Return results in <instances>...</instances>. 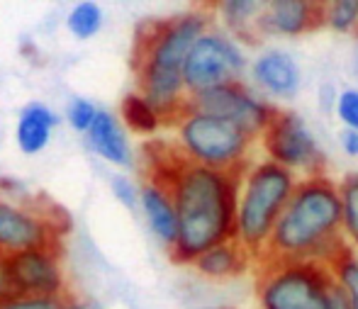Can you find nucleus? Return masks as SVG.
<instances>
[{"label": "nucleus", "mask_w": 358, "mask_h": 309, "mask_svg": "<svg viewBox=\"0 0 358 309\" xmlns=\"http://www.w3.org/2000/svg\"><path fill=\"white\" fill-rule=\"evenodd\" d=\"M241 173L190 164L166 141L144 146V175L161 180L173 197L178 236L169 253L176 263L190 266L208 248L234 239Z\"/></svg>", "instance_id": "1"}, {"label": "nucleus", "mask_w": 358, "mask_h": 309, "mask_svg": "<svg viewBox=\"0 0 358 309\" xmlns=\"http://www.w3.org/2000/svg\"><path fill=\"white\" fill-rule=\"evenodd\" d=\"M213 27V15L188 10L166 20H146L137 27L132 71L137 95L159 115L161 124L173 127L188 110L183 90V62L203 32Z\"/></svg>", "instance_id": "2"}, {"label": "nucleus", "mask_w": 358, "mask_h": 309, "mask_svg": "<svg viewBox=\"0 0 358 309\" xmlns=\"http://www.w3.org/2000/svg\"><path fill=\"white\" fill-rule=\"evenodd\" d=\"M344 248L339 187L327 173L297 178L261 261H310L329 266Z\"/></svg>", "instance_id": "3"}, {"label": "nucleus", "mask_w": 358, "mask_h": 309, "mask_svg": "<svg viewBox=\"0 0 358 309\" xmlns=\"http://www.w3.org/2000/svg\"><path fill=\"white\" fill-rule=\"evenodd\" d=\"M295 185L297 175L268 159L249 164L241 173L234 239L254 256V263L268 244L271 231L283 215Z\"/></svg>", "instance_id": "4"}, {"label": "nucleus", "mask_w": 358, "mask_h": 309, "mask_svg": "<svg viewBox=\"0 0 358 309\" xmlns=\"http://www.w3.org/2000/svg\"><path fill=\"white\" fill-rule=\"evenodd\" d=\"M176 127V149L190 164L215 171H244L256 141L234 124L185 110Z\"/></svg>", "instance_id": "5"}, {"label": "nucleus", "mask_w": 358, "mask_h": 309, "mask_svg": "<svg viewBox=\"0 0 358 309\" xmlns=\"http://www.w3.org/2000/svg\"><path fill=\"white\" fill-rule=\"evenodd\" d=\"M331 271L310 261H261L256 297L261 309H327Z\"/></svg>", "instance_id": "6"}, {"label": "nucleus", "mask_w": 358, "mask_h": 309, "mask_svg": "<svg viewBox=\"0 0 358 309\" xmlns=\"http://www.w3.org/2000/svg\"><path fill=\"white\" fill-rule=\"evenodd\" d=\"M69 231V217L54 202L42 197L29 202L0 200V253L15 256L34 248H62Z\"/></svg>", "instance_id": "7"}, {"label": "nucleus", "mask_w": 358, "mask_h": 309, "mask_svg": "<svg viewBox=\"0 0 358 309\" xmlns=\"http://www.w3.org/2000/svg\"><path fill=\"white\" fill-rule=\"evenodd\" d=\"M246 54L236 39H231L224 29L210 27L190 47L183 62V90L188 98L208 93L227 83L244 80Z\"/></svg>", "instance_id": "8"}, {"label": "nucleus", "mask_w": 358, "mask_h": 309, "mask_svg": "<svg viewBox=\"0 0 358 309\" xmlns=\"http://www.w3.org/2000/svg\"><path fill=\"white\" fill-rule=\"evenodd\" d=\"M259 141L266 151V159L283 166L290 173H302V178L324 173L327 154L322 151L307 120L295 110L278 108Z\"/></svg>", "instance_id": "9"}, {"label": "nucleus", "mask_w": 358, "mask_h": 309, "mask_svg": "<svg viewBox=\"0 0 358 309\" xmlns=\"http://www.w3.org/2000/svg\"><path fill=\"white\" fill-rule=\"evenodd\" d=\"M188 108L195 110V113L210 115V117L234 124L236 129H241L254 141H259V136L271 124L273 115L278 113V108L271 100L259 95L244 80L227 83L220 85V88L208 90V93L193 95V98H188Z\"/></svg>", "instance_id": "10"}, {"label": "nucleus", "mask_w": 358, "mask_h": 309, "mask_svg": "<svg viewBox=\"0 0 358 309\" xmlns=\"http://www.w3.org/2000/svg\"><path fill=\"white\" fill-rule=\"evenodd\" d=\"M15 285L22 297H66L71 295L64 282L62 248H34L10 256Z\"/></svg>", "instance_id": "11"}, {"label": "nucleus", "mask_w": 358, "mask_h": 309, "mask_svg": "<svg viewBox=\"0 0 358 309\" xmlns=\"http://www.w3.org/2000/svg\"><path fill=\"white\" fill-rule=\"evenodd\" d=\"M251 88L266 100H292L302 88V71L285 49H264L249 64Z\"/></svg>", "instance_id": "12"}, {"label": "nucleus", "mask_w": 358, "mask_h": 309, "mask_svg": "<svg viewBox=\"0 0 358 309\" xmlns=\"http://www.w3.org/2000/svg\"><path fill=\"white\" fill-rule=\"evenodd\" d=\"M320 27H324V3L312 0H273L256 20V32L266 37H300Z\"/></svg>", "instance_id": "13"}, {"label": "nucleus", "mask_w": 358, "mask_h": 309, "mask_svg": "<svg viewBox=\"0 0 358 309\" xmlns=\"http://www.w3.org/2000/svg\"><path fill=\"white\" fill-rule=\"evenodd\" d=\"M139 205L149 222V229L166 248H173L176 236H178V217H176L173 197L169 187L161 180L144 175V183L139 185Z\"/></svg>", "instance_id": "14"}, {"label": "nucleus", "mask_w": 358, "mask_h": 309, "mask_svg": "<svg viewBox=\"0 0 358 309\" xmlns=\"http://www.w3.org/2000/svg\"><path fill=\"white\" fill-rule=\"evenodd\" d=\"M251 263H254V256L236 239H229L200 253L190 266L208 280H231V278L246 273Z\"/></svg>", "instance_id": "15"}, {"label": "nucleus", "mask_w": 358, "mask_h": 309, "mask_svg": "<svg viewBox=\"0 0 358 309\" xmlns=\"http://www.w3.org/2000/svg\"><path fill=\"white\" fill-rule=\"evenodd\" d=\"M85 134H88V144L93 146L95 154L103 156L110 164L127 166L132 161V151H129L122 124L108 110H98L93 124H90V129Z\"/></svg>", "instance_id": "16"}, {"label": "nucleus", "mask_w": 358, "mask_h": 309, "mask_svg": "<svg viewBox=\"0 0 358 309\" xmlns=\"http://www.w3.org/2000/svg\"><path fill=\"white\" fill-rule=\"evenodd\" d=\"M59 117L42 103H29L17 120V144L24 154H39L49 144Z\"/></svg>", "instance_id": "17"}, {"label": "nucleus", "mask_w": 358, "mask_h": 309, "mask_svg": "<svg viewBox=\"0 0 358 309\" xmlns=\"http://www.w3.org/2000/svg\"><path fill=\"white\" fill-rule=\"evenodd\" d=\"M220 17L224 22V32L236 42H256V20L264 5L254 0H227L220 3Z\"/></svg>", "instance_id": "18"}, {"label": "nucleus", "mask_w": 358, "mask_h": 309, "mask_svg": "<svg viewBox=\"0 0 358 309\" xmlns=\"http://www.w3.org/2000/svg\"><path fill=\"white\" fill-rule=\"evenodd\" d=\"M336 187L341 205V234L349 246H358V171L346 173Z\"/></svg>", "instance_id": "19"}, {"label": "nucleus", "mask_w": 358, "mask_h": 309, "mask_svg": "<svg viewBox=\"0 0 358 309\" xmlns=\"http://www.w3.org/2000/svg\"><path fill=\"white\" fill-rule=\"evenodd\" d=\"M331 278L344 290L351 309H358V256L351 248H344L334 261L329 263Z\"/></svg>", "instance_id": "20"}, {"label": "nucleus", "mask_w": 358, "mask_h": 309, "mask_svg": "<svg viewBox=\"0 0 358 309\" xmlns=\"http://www.w3.org/2000/svg\"><path fill=\"white\" fill-rule=\"evenodd\" d=\"M324 27L336 34L358 32V0H334L324 5Z\"/></svg>", "instance_id": "21"}, {"label": "nucleus", "mask_w": 358, "mask_h": 309, "mask_svg": "<svg viewBox=\"0 0 358 309\" xmlns=\"http://www.w3.org/2000/svg\"><path fill=\"white\" fill-rule=\"evenodd\" d=\"M122 120L127 127H132L134 131H142V134H151L161 127V120L149 105L139 98L137 93L127 95L122 103Z\"/></svg>", "instance_id": "22"}, {"label": "nucleus", "mask_w": 358, "mask_h": 309, "mask_svg": "<svg viewBox=\"0 0 358 309\" xmlns=\"http://www.w3.org/2000/svg\"><path fill=\"white\" fill-rule=\"evenodd\" d=\"M103 24V10L95 3H78L66 17V27L71 29L73 37L90 39Z\"/></svg>", "instance_id": "23"}, {"label": "nucleus", "mask_w": 358, "mask_h": 309, "mask_svg": "<svg viewBox=\"0 0 358 309\" xmlns=\"http://www.w3.org/2000/svg\"><path fill=\"white\" fill-rule=\"evenodd\" d=\"M334 115L339 117V122L344 124V129L358 131V88H341L336 95Z\"/></svg>", "instance_id": "24"}, {"label": "nucleus", "mask_w": 358, "mask_h": 309, "mask_svg": "<svg viewBox=\"0 0 358 309\" xmlns=\"http://www.w3.org/2000/svg\"><path fill=\"white\" fill-rule=\"evenodd\" d=\"M95 115H98V108H95L90 100L73 98L71 103H69L66 120L76 131H88L90 124H93V120H95Z\"/></svg>", "instance_id": "25"}, {"label": "nucleus", "mask_w": 358, "mask_h": 309, "mask_svg": "<svg viewBox=\"0 0 358 309\" xmlns=\"http://www.w3.org/2000/svg\"><path fill=\"white\" fill-rule=\"evenodd\" d=\"M20 290L15 285V278H13V271H10V256L0 253V305L3 302H10V300H17Z\"/></svg>", "instance_id": "26"}, {"label": "nucleus", "mask_w": 358, "mask_h": 309, "mask_svg": "<svg viewBox=\"0 0 358 309\" xmlns=\"http://www.w3.org/2000/svg\"><path fill=\"white\" fill-rule=\"evenodd\" d=\"M62 302L64 297H17V300L3 302L0 309H59Z\"/></svg>", "instance_id": "27"}, {"label": "nucleus", "mask_w": 358, "mask_h": 309, "mask_svg": "<svg viewBox=\"0 0 358 309\" xmlns=\"http://www.w3.org/2000/svg\"><path fill=\"white\" fill-rule=\"evenodd\" d=\"M110 183H113V192L117 195V200L122 202L124 207L137 210V205H139V187L137 185L129 183V180L122 178V175H115Z\"/></svg>", "instance_id": "28"}, {"label": "nucleus", "mask_w": 358, "mask_h": 309, "mask_svg": "<svg viewBox=\"0 0 358 309\" xmlns=\"http://www.w3.org/2000/svg\"><path fill=\"white\" fill-rule=\"evenodd\" d=\"M336 95H339V88L334 83H322L317 88V105L324 115L334 113V105H336Z\"/></svg>", "instance_id": "29"}, {"label": "nucleus", "mask_w": 358, "mask_h": 309, "mask_svg": "<svg viewBox=\"0 0 358 309\" xmlns=\"http://www.w3.org/2000/svg\"><path fill=\"white\" fill-rule=\"evenodd\" d=\"M339 146L346 156L358 159V131L354 129H341L339 131Z\"/></svg>", "instance_id": "30"}, {"label": "nucleus", "mask_w": 358, "mask_h": 309, "mask_svg": "<svg viewBox=\"0 0 358 309\" xmlns=\"http://www.w3.org/2000/svg\"><path fill=\"white\" fill-rule=\"evenodd\" d=\"M327 309H351L349 300H346L344 290L336 285V280H331L329 292H327Z\"/></svg>", "instance_id": "31"}, {"label": "nucleus", "mask_w": 358, "mask_h": 309, "mask_svg": "<svg viewBox=\"0 0 358 309\" xmlns=\"http://www.w3.org/2000/svg\"><path fill=\"white\" fill-rule=\"evenodd\" d=\"M59 309H100V307L95 305V302H80V300H76L73 295H69V297H64Z\"/></svg>", "instance_id": "32"}, {"label": "nucleus", "mask_w": 358, "mask_h": 309, "mask_svg": "<svg viewBox=\"0 0 358 309\" xmlns=\"http://www.w3.org/2000/svg\"><path fill=\"white\" fill-rule=\"evenodd\" d=\"M205 309H234V307H205Z\"/></svg>", "instance_id": "33"}, {"label": "nucleus", "mask_w": 358, "mask_h": 309, "mask_svg": "<svg viewBox=\"0 0 358 309\" xmlns=\"http://www.w3.org/2000/svg\"><path fill=\"white\" fill-rule=\"evenodd\" d=\"M356 69H358V49H356Z\"/></svg>", "instance_id": "34"}]
</instances>
